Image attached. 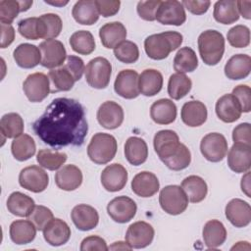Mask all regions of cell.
I'll return each instance as SVG.
<instances>
[{"mask_svg":"<svg viewBox=\"0 0 251 251\" xmlns=\"http://www.w3.org/2000/svg\"><path fill=\"white\" fill-rule=\"evenodd\" d=\"M32 129L45 144L61 148L82 145L88 125L84 109L77 100L59 97L52 100L32 124Z\"/></svg>","mask_w":251,"mask_h":251,"instance_id":"cell-1","label":"cell"},{"mask_svg":"<svg viewBox=\"0 0 251 251\" xmlns=\"http://www.w3.org/2000/svg\"><path fill=\"white\" fill-rule=\"evenodd\" d=\"M84 70L85 66L81 58L69 55L60 68L52 69L48 73V77L53 85L51 92L71 90L75 82L81 78Z\"/></svg>","mask_w":251,"mask_h":251,"instance_id":"cell-2","label":"cell"},{"mask_svg":"<svg viewBox=\"0 0 251 251\" xmlns=\"http://www.w3.org/2000/svg\"><path fill=\"white\" fill-rule=\"evenodd\" d=\"M182 35L177 31H165L149 35L144 40L147 56L153 60H163L182 43Z\"/></svg>","mask_w":251,"mask_h":251,"instance_id":"cell-3","label":"cell"},{"mask_svg":"<svg viewBox=\"0 0 251 251\" xmlns=\"http://www.w3.org/2000/svg\"><path fill=\"white\" fill-rule=\"evenodd\" d=\"M198 50L201 59L208 66L217 65L225 53V38L220 31L208 29L198 37Z\"/></svg>","mask_w":251,"mask_h":251,"instance_id":"cell-4","label":"cell"},{"mask_svg":"<svg viewBox=\"0 0 251 251\" xmlns=\"http://www.w3.org/2000/svg\"><path fill=\"white\" fill-rule=\"evenodd\" d=\"M118 149L116 138L104 132H97L92 137L87 146L89 159L97 165H105L115 157Z\"/></svg>","mask_w":251,"mask_h":251,"instance_id":"cell-5","label":"cell"},{"mask_svg":"<svg viewBox=\"0 0 251 251\" xmlns=\"http://www.w3.org/2000/svg\"><path fill=\"white\" fill-rule=\"evenodd\" d=\"M86 82L93 88H106L110 82L112 75V65L104 57L91 59L84 70Z\"/></svg>","mask_w":251,"mask_h":251,"instance_id":"cell-6","label":"cell"},{"mask_svg":"<svg viewBox=\"0 0 251 251\" xmlns=\"http://www.w3.org/2000/svg\"><path fill=\"white\" fill-rule=\"evenodd\" d=\"M161 208L168 214L176 216L183 213L188 206V198L179 185H167L159 195Z\"/></svg>","mask_w":251,"mask_h":251,"instance_id":"cell-7","label":"cell"},{"mask_svg":"<svg viewBox=\"0 0 251 251\" xmlns=\"http://www.w3.org/2000/svg\"><path fill=\"white\" fill-rule=\"evenodd\" d=\"M153 144L155 152L163 163L175 156L182 145L177 133L171 129L158 131L154 136Z\"/></svg>","mask_w":251,"mask_h":251,"instance_id":"cell-8","label":"cell"},{"mask_svg":"<svg viewBox=\"0 0 251 251\" xmlns=\"http://www.w3.org/2000/svg\"><path fill=\"white\" fill-rule=\"evenodd\" d=\"M200 151L206 160L214 163L220 162L227 153V141L222 133H208L200 142Z\"/></svg>","mask_w":251,"mask_h":251,"instance_id":"cell-9","label":"cell"},{"mask_svg":"<svg viewBox=\"0 0 251 251\" xmlns=\"http://www.w3.org/2000/svg\"><path fill=\"white\" fill-rule=\"evenodd\" d=\"M23 90L30 102H41L51 92L50 79L43 73H33L25 79Z\"/></svg>","mask_w":251,"mask_h":251,"instance_id":"cell-10","label":"cell"},{"mask_svg":"<svg viewBox=\"0 0 251 251\" xmlns=\"http://www.w3.org/2000/svg\"><path fill=\"white\" fill-rule=\"evenodd\" d=\"M20 185L31 192L39 193L44 191L49 183L47 173L39 166H28L24 168L19 175Z\"/></svg>","mask_w":251,"mask_h":251,"instance_id":"cell-11","label":"cell"},{"mask_svg":"<svg viewBox=\"0 0 251 251\" xmlns=\"http://www.w3.org/2000/svg\"><path fill=\"white\" fill-rule=\"evenodd\" d=\"M39 50L41 53V66L51 70L61 67L68 57L64 44L57 39L42 41L39 44Z\"/></svg>","mask_w":251,"mask_h":251,"instance_id":"cell-12","label":"cell"},{"mask_svg":"<svg viewBox=\"0 0 251 251\" xmlns=\"http://www.w3.org/2000/svg\"><path fill=\"white\" fill-rule=\"evenodd\" d=\"M156 20L167 25H181L186 21V14L181 2L176 0L161 1L156 12Z\"/></svg>","mask_w":251,"mask_h":251,"instance_id":"cell-13","label":"cell"},{"mask_svg":"<svg viewBox=\"0 0 251 251\" xmlns=\"http://www.w3.org/2000/svg\"><path fill=\"white\" fill-rule=\"evenodd\" d=\"M137 211L135 202L127 196H118L107 205V212L111 219L119 224H126L133 219Z\"/></svg>","mask_w":251,"mask_h":251,"instance_id":"cell-14","label":"cell"},{"mask_svg":"<svg viewBox=\"0 0 251 251\" xmlns=\"http://www.w3.org/2000/svg\"><path fill=\"white\" fill-rule=\"evenodd\" d=\"M138 78L139 75L134 70L127 69L121 71L114 82L115 92L126 99L136 98L140 93Z\"/></svg>","mask_w":251,"mask_h":251,"instance_id":"cell-15","label":"cell"},{"mask_svg":"<svg viewBox=\"0 0 251 251\" xmlns=\"http://www.w3.org/2000/svg\"><path fill=\"white\" fill-rule=\"evenodd\" d=\"M153 226L143 221H138L131 224L126 233V241L131 248H144L148 246L154 238Z\"/></svg>","mask_w":251,"mask_h":251,"instance_id":"cell-16","label":"cell"},{"mask_svg":"<svg viewBox=\"0 0 251 251\" xmlns=\"http://www.w3.org/2000/svg\"><path fill=\"white\" fill-rule=\"evenodd\" d=\"M127 172L126 168L118 163L107 166L101 173V183L110 192L122 190L127 181Z\"/></svg>","mask_w":251,"mask_h":251,"instance_id":"cell-17","label":"cell"},{"mask_svg":"<svg viewBox=\"0 0 251 251\" xmlns=\"http://www.w3.org/2000/svg\"><path fill=\"white\" fill-rule=\"evenodd\" d=\"M124 110L114 101H106L100 105L97 111V121L104 128L115 129L124 122Z\"/></svg>","mask_w":251,"mask_h":251,"instance_id":"cell-18","label":"cell"},{"mask_svg":"<svg viewBox=\"0 0 251 251\" xmlns=\"http://www.w3.org/2000/svg\"><path fill=\"white\" fill-rule=\"evenodd\" d=\"M226 217L235 227H244L251 221V207L246 201L234 198L226 206Z\"/></svg>","mask_w":251,"mask_h":251,"instance_id":"cell-19","label":"cell"},{"mask_svg":"<svg viewBox=\"0 0 251 251\" xmlns=\"http://www.w3.org/2000/svg\"><path fill=\"white\" fill-rule=\"evenodd\" d=\"M71 218L77 229L86 231L96 227L99 222V215L95 208L87 204H78L74 207Z\"/></svg>","mask_w":251,"mask_h":251,"instance_id":"cell-20","label":"cell"},{"mask_svg":"<svg viewBox=\"0 0 251 251\" xmlns=\"http://www.w3.org/2000/svg\"><path fill=\"white\" fill-rule=\"evenodd\" d=\"M227 165L235 173H246L251 166V146L234 143L227 154Z\"/></svg>","mask_w":251,"mask_h":251,"instance_id":"cell-21","label":"cell"},{"mask_svg":"<svg viewBox=\"0 0 251 251\" xmlns=\"http://www.w3.org/2000/svg\"><path fill=\"white\" fill-rule=\"evenodd\" d=\"M160 183L157 176L147 171H143L135 175L131 180L132 191L140 197L147 198L158 192Z\"/></svg>","mask_w":251,"mask_h":251,"instance_id":"cell-22","label":"cell"},{"mask_svg":"<svg viewBox=\"0 0 251 251\" xmlns=\"http://www.w3.org/2000/svg\"><path fill=\"white\" fill-rule=\"evenodd\" d=\"M43 237L52 246H61L67 243L71 237V228L68 224L58 218L53 219L42 230Z\"/></svg>","mask_w":251,"mask_h":251,"instance_id":"cell-23","label":"cell"},{"mask_svg":"<svg viewBox=\"0 0 251 251\" xmlns=\"http://www.w3.org/2000/svg\"><path fill=\"white\" fill-rule=\"evenodd\" d=\"M56 185L65 191H73L78 188L82 183V173L75 165L63 166L55 175Z\"/></svg>","mask_w":251,"mask_h":251,"instance_id":"cell-24","label":"cell"},{"mask_svg":"<svg viewBox=\"0 0 251 251\" xmlns=\"http://www.w3.org/2000/svg\"><path fill=\"white\" fill-rule=\"evenodd\" d=\"M216 114L224 123H233L241 116V108L232 94H225L216 103Z\"/></svg>","mask_w":251,"mask_h":251,"instance_id":"cell-25","label":"cell"},{"mask_svg":"<svg viewBox=\"0 0 251 251\" xmlns=\"http://www.w3.org/2000/svg\"><path fill=\"white\" fill-rule=\"evenodd\" d=\"M208 112L204 103L198 100H191L183 104L180 117L182 122L191 127L203 125L207 120Z\"/></svg>","mask_w":251,"mask_h":251,"instance_id":"cell-26","label":"cell"},{"mask_svg":"<svg viewBox=\"0 0 251 251\" xmlns=\"http://www.w3.org/2000/svg\"><path fill=\"white\" fill-rule=\"evenodd\" d=\"M101 43L105 48L114 49L126 40V29L120 22H111L102 25L99 29Z\"/></svg>","mask_w":251,"mask_h":251,"instance_id":"cell-27","label":"cell"},{"mask_svg":"<svg viewBox=\"0 0 251 251\" xmlns=\"http://www.w3.org/2000/svg\"><path fill=\"white\" fill-rule=\"evenodd\" d=\"M251 71V58L246 54H236L228 59L225 66V75L227 78L238 80L249 75Z\"/></svg>","mask_w":251,"mask_h":251,"instance_id":"cell-28","label":"cell"},{"mask_svg":"<svg viewBox=\"0 0 251 251\" xmlns=\"http://www.w3.org/2000/svg\"><path fill=\"white\" fill-rule=\"evenodd\" d=\"M13 57L17 65L23 69H31L41 63L39 47L29 43H22L16 47Z\"/></svg>","mask_w":251,"mask_h":251,"instance_id":"cell-29","label":"cell"},{"mask_svg":"<svg viewBox=\"0 0 251 251\" xmlns=\"http://www.w3.org/2000/svg\"><path fill=\"white\" fill-rule=\"evenodd\" d=\"M150 117L158 125H170L176 118V106L170 99H159L151 105Z\"/></svg>","mask_w":251,"mask_h":251,"instance_id":"cell-30","label":"cell"},{"mask_svg":"<svg viewBox=\"0 0 251 251\" xmlns=\"http://www.w3.org/2000/svg\"><path fill=\"white\" fill-rule=\"evenodd\" d=\"M36 230V226L28 219L17 220L11 224L9 233L11 240L14 243L18 245H24L30 243L35 238Z\"/></svg>","mask_w":251,"mask_h":251,"instance_id":"cell-31","label":"cell"},{"mask_svg":"<svg viewBox=\"0 0 251 251\" xmlns=\"http://www.w3.org/2000/svg\"><path fill=\"white\" fill-rule=\"evenodd\" d=\"M75 21L83 25H92L99 19L95 0H79L72 10Z\"/></svg>","mask_w":251,"mask_h":251,"instance_id":"cell-32","label":"cell"},{"mask_svg":"<svg viewBox=\"0 0 251 251\" xmlns=\"http://www.w3.org/2000/svg\"><path fill=\"white\" fill-rule=\"evenodd\" d=\"M202 234L205 245L210 249L220 247L226 239V229L218 220L208 221L203 227Z\"/></svg>","mask_w":251,"mask_h":251,"instance_id":"cell-33","label":"cell"},{"mask_svg":"<svg viewBox=\"0 0 251 251\" xmlns=\"http://www.w3.org/2000/svg\"><path fill=\"white\" fill-rule=\"evenodd\" d=\"M125 156L127 162L133 166L143 164L148 157L146 142L137 136L128 137L125 144Z\"/></svg>","mask_w":251,"mask_h":251,"instance_id":"cell-34","label":"cell"},{"mask_svg":"<svg viewBox=\"0 0 251 251\" xmlns=\"http://www.w3.org/2000/svg\"><path fill=\"white\" fill-rule=\"evenodd\" d=\"M138 85L141 94L149 97L154 96L162 89L163 75L157 70L146 69L139 75Z\"/></svg>","mask_w":251,"mask_h":251,"instance_id":"cell-35","label":"cell"},{"mask_svg":"<svg viewBox=\"0 0 251 251\" xmlns=\"http://www.w3.org/2000/svg\"><path fill=\"white\" fill-rule=\"evenodd\" d=\"M35 207L34 200L20 191L11 193L7 200L8 211L18 217H28Z\"/></svg>","mask_w":251,"mask_h":251,"instance_id":"cell-36","label":"cell"},{"mask_svg":"<svg viewBox=\"0 0 251 251\" xmlns=\"http://www.w3.org/2000/svg\"><path fill=\"white\" fill-rule=\"evenodd\" d=\"M181 188L185 192L188 200L192 203H199L205 199L208 186L206 181L199 176H189L181 182Z\"/></svg>","mask_w":251,"mask_h":251,"instance_id":"cell-37","label":"cell"},{"mask_svg":"<svg viewBox=\"0 0 251 251\" xmlns=\"http://www.w3.org/2000/svg\"><path fill=\"white\" fill-rule=\"evenodd\" d=\"M62 27V20L57 14L47 13L38 18L39 38L54 39L61 33Z\"/></svg>","mask_w":251,"mask_h":251,"instance_id":"cell-38","label":"cell"},{"mask_svg":"<svg viewBox=\"0 0 251 251\" xmlns=\"http://www.w3.org/2000/svg\"><path fill=\"white\" fill-rule=\"evenodd\" d=\"M214 19L223 25H230L238 21L239 13L236 6V1L220 0L214 5Z\"/></svg>","mask_w":251,"mask_h":251,"instance_id":"cell-39","label":"cell"},{"mask_svg":"<svg viewBox=\"0 0 251 251\" xmlns=\"http://www.w3.org/2000/svg\"><path fill=\"white\" fill-rule=\"evenodd\" d=\"M36 145L33 138L25 133L14 138L11 144V151L18 161H26L35 154Z\"/></svg>","mask_w":251,"mask_h":251,"instance_id":"cell-40","label":"cell"},{"mask_svg":"<svg viewBox=\"0 0 251 251\" xmlns=\"http://www.w3.org/2000/svg\"><path fill=\"white\" fill-rule=\"evenodd\" d=\"M198 67V59L195 51L190 47L180 48L174 58V69L176 73H191Z\"/></svg>","mask_w":251,"mask_h":251,"instance_id":"cell-41","label":"cell"},{"mask_svg":"<svg viewBox=\"0 0 251 251\" xmlns=\"http://www.w3.org/2000/svg\"><path fill=\"white\" fill-rule=\"evenodd\" d=\"M0 130L3 137L5 138H16L24 132V120L17 113L5 114L0 121Z\"/></svg>","mask_w":251,"mask_h":251,"instance_id":"cell-42","label":"cell"},{"mask_svg":"<svg viewBox=\"0 0 251 251\" xmlns=\"http://www.w3.org/2000/svg\"><path fill=\"white\" fill-rule=\"evenodd\" d=\"M192 86L191 79L184 74H173L168 82V94L174 100L183 98L190 91Z\"/></svg>","mask_w":251,"mask_h":251,"instance_id":"cell-43","label":"cell"},{"mask_svg":"<svg viewBox=\"0 0 251 251\" xmlns=\"http://www.w3.org/2000/svg\"><path fill=\"white\" fill-rule=\"evenodd\" d=\"M72 49L80 55H89L95 50V40L88 30H78L70 37Z\"/></svg>","mask_w":251,"mask_h":251,"instance_id":"cell-44","label":"cell"},{"mask_svg":"<svg viewBox=\"0 0 251 251\" xmlns=\"http://www.w3.org/2000/svg\"><path fill=\"white\" fill-rule=\"evenodd\" d=\"M68 157L64 152L52 151L50 149H41L36 155V161L38 164L49 171L58 170L65 164Z\"/></svg>","mask_w":251,"mask_h":251,"instance_id":"cell-45","label":"cell"},{"mask_svg":"<svg viewBox=\"0 0 251 251\" xmlns=\"http://www.w3.org/2000/svg\"><path fill=\"white\" fill-rule=\"evenodd\" d=\"M115 57L125 64L135 63L139 58L137 45L129 40H125L114 48Z\"/></svg>","mask_w":251,"mask_h":251,"instance_id":"cell-46","label":"cell"},{"mask_svg":"<svg viewBox=\"0 0 251 251\" xmlns=\"http://www.w3.org/2000/svg\"><path fill=\"white\" fill-rule=\"evenodd\" d=\"M226 37L232 47L245 48L250 43V29L246 25H237L228 30Z\"/></svg>","mask_w":251,"mask_h":251,"instance_id":"cell-47","label":"cell"},{"mask_svg":"<svg viewBox=\"0 0 251 251\" xmlns=\"http://www.w3.org/2000/svg\"><path fill=\"white\" fill-rule=\"evenodd\" d=\"M22 12L21 2L16 0H1L0 1V22L1 24L11 25Z\"/></svg>","mask_w":251,"mask_h":251,"instance_id":"cell-48","label":"cell"},{"mask_svg":"<svg viewBox=\"0 0 251 251\" xmlns=\"http://www.w3.org/2000/svg\"><path fill=\"white\" fill-rule=\"evenodd\" d=\"M190 162H191V153H190L189 149L182 143L178 152L175 156H173L172 158H170L169 160L164 162V164L170 170L180 171V170L187 168L189 166Z\"/></svg>","mask_w":251,"mask_h":251,"instance_id":"cell-49","label":"cell"},{"mask_svg":"<svg viewBox=\"0 0 251 251\" xmlns=\"http://www.w3.org/2000/svg\"><path fill=\"white\" fill-rule=\"evenodd\" d=\"M27 218L34 224L37 230H43L45 226L54 219V216L49 208L42 205H37Z\"/></svg>","mask_w":251,"mask_h":251,"instance_id":"cell-50","label":"cell"},{"mask_svg":"<svg viewBox=\"0 0 251 251\" xmlns=\"http://www.w3.org/2000/svg\"><path fill=\"white\" fill-rule=\"evenodd\" d=\"M18 30L22 36L29 40L39 39L38 18H26L21 20L18 24Z\"/></svg>","mask_w":251,"mask_h":251,"instance_id":"cell-51","label":"cell"},{"mask_svg":"<svg viewBox=\"0 0 251 251\" xmlns=\"http://www.w3.org/2000/svg\"><path fill=\"white\" fill-rule=\"evenodd\" d=\"M238 101L241 112L249 113L251 110V89L246 84H239L232 89L231 93Z\"/></svg>","mask_w":251,"mask_h":251,"instance_id":"cell-52","label":"cell"},{"mask_svg":"<svg viewBox=\"0 0 251 251\" xmlns=\"http://www.w3.org/2000/svg\"><path fill=\"white\" fill-rule=\"evenodd\" d=\"M160 0H148V1H139L137 3V14L138 16L149 22L156 20V12L160 5Z\"/></svg>","mask_w":251,"mask_h":251,"instance_id":"cell-53","label":"cell"},{"mask_svg":"<svg viewBox=\"0 0 251 251\" xmlns=\"http://www.w3.org/2000/svg\"><path fill=\"white\" fill-rule=\"evenodd\" d=\"M232 139L234 143H241L251 146V126L249 123H242L236 126L232 130Z\"/></svg>","mask_w":251,"mask_h":251,"instance_id":"cell-54","label":"cell"},{"mask_svg":"<svg viewBox=\"0 0 251 251\" xmlns=\"http://www.w3.org/2000/svg\"><path fill=\"white\" fill-rule=\"evenodd\" d=\"M97 10L99 15L104 18L115 16L121 6V2L119 0H95Z\"/></svg>","mask_w":251,"mask_h":251,"instance_id":"cell-55","label":"cell"},{"mask_svg":"<svg viewBox=\"0 0 251 251\" xmlns=\"http://www.w3.org/2000/svg\"><path fill=\"white\" fill-rule=\"evenodd\" d=\"M108 246L106 241L97 235H90L85 237L80 244L81 251H88V250H108Z\"/></svg>","mask_w":251,"mask_h":251,"instance_id":"cell-56","label":"cell"},{"mask_svg":"<svg viewBox=\"0 0 251 251\" xmlns=\"http://www.w3.org/2000/svg\"><path fill=\"white\" fill-rule=\"evenodd\" d=\"M182 6L186 8L190 13L194 15H202L206 13L211 5L210 1H192V0H184L181 2Z\"/></svg>","mask_w":251,"mask_h":251,"instance_id":"cell-57","label":"cell"},{"mask_svg":"<svg viewBox=\"0 0 251 251\" xmlns=\"http://www.w3.org/2000/svg\"><path fill=\"white\" fill-rule=\"evenodd\" d=\"M15 39V29L11 25L1 24V48H6Z\"/></svg>","mask_w":251,"mask_h":251,"instance_id":"cell-58","label":"cell"},{"mask_svg":"<svg viewBox=\"0 0 251 251\" xmlns=\"http://www.w3.org/2000/svg\"><path fill=\"white\" fill-rule=\"evenodd\" d=\"M238 13L246 20L251 19V1H236Z\"/></svg>","mask_w":251,"mask_h":251,"instance_id":"cell-59","label":"cell"},{"mask_svg":"<svg viewBox=\"0 0 251 251\" xmlns=\"http://www.w3.org/2000/svg\"><path fill=\"white\" fill-rule=\"evenodd\" d=\"M241 190L246 194L247 197H251L250 194V172L247 171L246 174L241 178Z\"/></svg>","mask_w":251,"mask_h":251,"instance_id":"cell-60","label":"cell"},{"mask_svg":"<svg viewBox=\"0 0 251 251\" xmlns=\"http://www.w3.org/2000/svg\"><path fill=\"white\" fill-rule=\"evenodd\" d=\"M111 250H131L132 248L128 245L127 242H123V241H118L114 242L111 246L108 247Z\"/></svg>","mask_w":251,"mask_h":251,"instance_id":"cell-61","label":"cell"},{"mask_svg":"<svg viewBox=\"0 0 251 251\" xmlns=\"http://www.w3.org/2000/svg\"><path fill=\"white\" fill-rule=\"evenodd\" d=\"M45 3H47V4H50V5H53V6H64V5H67L68 4V1H65V2H48V1H45Z\"/></svg>","mask_w":251,"mask_h":251,"instance_id":"cell-62","label":"cell"}]
</instances>
